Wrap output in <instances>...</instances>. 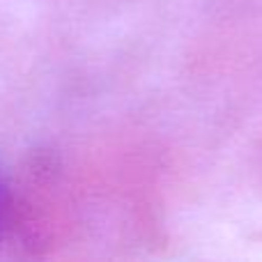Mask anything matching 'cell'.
Segmentation results:
<instances>
[{
	"instance_id": "obj_1",
	"label": "cell",
	"mask_w": 262,
	"mask_h": 262,
	"mask_svg": "<svg viewBox=\"0 0 262 262\" xmlns=\"http://www.w3.org/2000/svg\"><path fill=\"white\" fill-rule=\"evenodd\" d=\"M5 216H7V186H5V180L0 175V237H3Z\"/></svg>"
}]
</instances>
